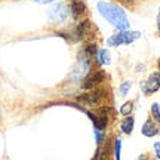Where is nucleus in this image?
Returning a JSON list of instances; mask_svg holds the SVG:
<instances>
[{"instance_id":"1","label":"nucleus","mask_w":160,"mask_h":160,"mask_svg":"<svg viewBox=\"0 0 160 160\" xmlns=\"http://www.w3.org/2000/svg\"><path fill=\"white\" fill-rule=\"evenodd\" d=\"M98 11L110 24H113L120 31H125V30L129 28L128 17H126L125 11L120 6L108 3V2H99L98 3Z\"/></svg>"},{"instance_id":"2","label":"nucleus","mask_w":160,"mask_h":160,"mask_svg":"<svg viewBox=\"0 0 160 160\" xmlns=\"http://www.w3.org/2000/svg\"><path fill=\"white\" fill-rule=\"evenodd\" d=\"M141 37V33L139 31H120L117 34L111 36L108 40H107V45L108 46H120V45H131L137 39Z\"/></svg>"},{"instance_id":"3","label":"nucleus","mask_w":160,"mask_h":160,"mask_svg":"<svg viewBox=\"0 0 160 160\" xmlns=\"http://www.w3.org/2000/svg\"><path fill=\"white\" fill-rule=\"evenodd\" d=\"M89 57H91V55H89V53H86L85 51L82 52V57H80V59H79L77 68H76L74 74H73L74 80H80V79H83V77H88L89 71H91V67H92L91 58Z\"/></svg>"},{"instance_id":"4","label":"nucleus","mask_w":160,"mask_h":160,"mask_svg":"<svg viewBox=\"0 0 160 160\" xmlns=\"http://www.w3.org/2000/svg\"><path fill=\"white\" fill-rule=\"evenodd\" d=\"M104 95H105V91H104V89H95V91L86 92L83 95H79V97H77V102L97 105V104L101 102V99L104 98Z\"/></svg>"},{"instance_id":"5","label":"nucleus","mask_w":160,"mask_h":160,"mask_svg":"<svg viewBox=\"0 0 160 160\" xmlns=\"http://www.w3.org/2000/svg\"><path fill=\"white\" fill-rule=\"evenodd\" d=\"M141 88L145 93H154L160 88V73H151L147 82L141 83Z\"/></svg>"},{"instance_id":"6","label":"nucleus","mask_w":160,"mask_h":160,"mask_svg":"<svg viewBox=\"0 0 160 160\" xmlns=\"http://www.w3.org/2000/svg\"><path fill=\"white\" fill-rule=\"evenodd\" d=\"M68 15V11L64 5H57V6H52V9L49 11V17H51L52 21H64Z\"/></svg>"},{"instance_id":"7","label":"nucleus","mask_w":160,"mask_h":160,"mask_svg":"<svg viewBox=\"0 0 160 160\" xmlns=\"http://www.w3.org/2000/svg\"><path fill=\"white\" fill-rule=\"evenodd\" d=\"M104 77H105V73H104V71H97V73H93L92 76H88L85 80V83H83V88H85V89L95 88L97 85H99V83L102 82Z\"/></svg>"},{"instance_id":"8","label":"nucleus","mask_w":160,"mask_h":160,"mask_svg":"<svg viewBox=\"0 0 160 160\" xmlns=\"http://www.w3.org/2000/svg\"><path fill=\"white\" fill-rule=\"evenodd\" d=\"M88 114V117L93 122V126H95V129L97 131H104L105 128H107V123H108V119H107V116H102V114H99V116H95L93 113H86Z\"/></svg>"},{"instance_id":"9","label":"nucleus","mask_w":160,"mask_h":160,"mask_svg":"<svg viewBox=\"0 0 160 160\" xmlns=\"http://www.w3.org/2000/svg\"><path fill=\"white\" fill-rule=\"evenodd\" d=\"M71 12H73V17H74L76 19H79V17H82L86 12L85 3L80 2V0H74V2L71 3Z\"/></svg>"},{"instance_id":"10","label":"nucleus","mask_w":160,"mask_h":160,"mask_svg":"<svg viewBox=\"0 0 160 160\" xmlns=\"http://www.w3.org/2000/svg\"><path fill=\"white\" fill-rule=\"evenodd\" d=\"M159 132V129H157V126L154 125V122H151V120H147L145 123H144L142 126V135L144 137H154L156 133Z\"/></svg>"},{"instance_id":"11","label":"nucleus","mask_w":160,"mask_h":160,"mask_svg":"<svg viewBox=\"0 0 160 160\" xmlns=\"http://www.w3.org/2000/svg\"><path fill=\"white\" fill-rule=\"evenodd\" d=\"M110 151H111V145H110V142H107L105 145H102V147H99L97 150V156H95L93 160H107L110 156Z\"/></svg>"},{"instance_id":"12","label":"nucleus","mask_w":160,"mask_h":160,"mask_svg":"<svg viewBox=\"0 0 160 160\" xmlns=\"http://www.w3.org/2000/svg\"><path fill=\"white\" fill-rule=\"evenodd\" d=\"M97 58H98L99 65H108L110 64V52L107 49H98Z\"/></svg>"},{"instance_id":"13","label":"nucleus","mask_w":160,"mask_h":160,"mask_svg":"<svg viewBox=\"0 0 160 160\" xmlns=\"http://www.w3.org/2000/svg\"><path fill=\"white\" fill-rule=\"evenodd\" d=\"M133 123H135L133 117H132V116H128V117L122 122V131L125 132L126 135L132 133V131H133Z\"/></svg>"},{"instance_id":"14","label":"nucleus","mask_w":160,"mask_h":160,"mask_svg":"<svg viewBox=\"0 0 160 160\" xmlns=\"http://www.w3.org/2000/svg\"><path fill=\"white\" fill-rule=\"evenodd\" d=\"M89 21H83V22H80L79 24V27L76 28V39H82L83 36H85L86 33V30L89 28Z\"/></svg>"},{"instance_id":"15","label":"nucleus","mask_w":160,"mask_h":160,"mask_svg":"<svg viewBox=\"0 0 160 160\" xmlns=\"http://www.w3.org/2000/svg\"><path fill=\"white\" fill-rule=\"evenodd\" d=\"M132 110H133V102L129 101V102H126V104L122 105V108H120V114H123L125 117H128V116L132 113Z\"/></svg>"},{"instance_id":"16","label":"nucleus","mask_w":160,"mask_h":160,"mask_svg":"<svg viewBox=\"0 0 160 160\" xmlns=\"http://www.w3.org/2000/svg\"><path fill=\"white\" fill-rule=\"evenodd\" d=\"M120 151H122V139H120V138H117V139H116V144H114L116 160H120Z\"/></svg>"},{"instance_id":"17","label":"nucleus","mask_w":160,"mask_h":160,"mask_svg":"<svg viewBox=\"0 0 160 160\" xmlns=\"http://www.w3.org/2000/svg\"><path fill=\"white\" fill-rule=\"evenodd\" d=\"M151 113H153V117L156 119L157 123H160V108H159V104H153L151 105Z\"/></svg>"},{"instance_id":"18","label":"nucleus","mask_w":160,"mask_h":160,"mask_svg":"<svg viewBox=\"0 0 160 160\" xmlns=\"http://www.w3.org/2000/svg\"><path fill=\"white\" fill-rule=\"evenodd\" d=\"M131 86H132L131 82H123V83L120 85V95H123V97H125L126 93L129 92V89H131Z\"/></svg>"},{"instance_id":"19","label":"nucleus","mask_w":160,"mask_h":160,"mask_svg":"<svg viewBox=\"0 0 160 160\" xmlns=\"http://www.w3.org/2000/svg\"><path fill=\"white\" fill-rule=\"evenodd\" d=\"M154 151H156V157L160 160V141H157L154 144Z\"/></svg>"},{"instance_id":"20","label":"nucleus","mask_w":160,"mask_h":160,"mask_svg":"<svg viewBox=\"0 0 160 160\" xmlns=\"http://www.w3.org/2000/svg\"><path fill=\"white\" fill-rule=\"evenodd\" d=\"M95 133H97V142L101 144V141L104 139V138H102V133H99V131H97V129H95Z\"/></svg>"},{"instance_id":"21","label":"nucleus","mask_w":160,"mask_h":160,"mask_svg":"<svg viewBox=\"0 0 160 160\" xmlns=\"http://www.w3.org/2000/svg\"><path fill=\"white\" fill-rule=\"evenodd\" d=\"M36 2H39V3H51L53 0H36Z\"/></svg>"},{"instance_id":"22","label":"nucleus","mask_w":160,"mask_h":160,"mask_svg":"<svg viewBox=\"0 0 160 160\" xmlns=\"http://www.w3.org/2000/svg\"><path fill=\"white\" fill-rule=\"evenodd\" d=\"M157 28H159V31H160V17H157Z\"/></svg>"},{"instance_id":"23","label":"nucleus","mask_w":160,"mask_h":160,"mask_svg":"<svg viewBox=\"0 0 160 160\" xmlns=\"http://www.w3.org/2000/svg\"><path fill=\"white\" fill-rule=\"evenodd\" d=\"M159 71H160V59H159Z\"/></svg>"},{"instance_id":"24","label":"nucleus","mask_w":160,"mask_h":160,"mask_svg":"<svg viewBox=\"0 0 160 160\" xmlns=\"http://www.w3.org/2000/svg\"><path fill=\"white\" fill-rule=\"evenodd\" d=\"M123 2H132V0H123Z\"/></svg>"},{"instance_id":"25","label":"nucleus","mask_w":160,"mask_h":160,"mask_svg":"<svg viewBox=\"0 0 160 160\" xmlns=\"http://www.w3.org/2000/svg\"><path fill=\"white\" fill-rule=\"evenodd\" d=\"M159 17H160V9H159Z\"/></svg>"}]
</instances>
